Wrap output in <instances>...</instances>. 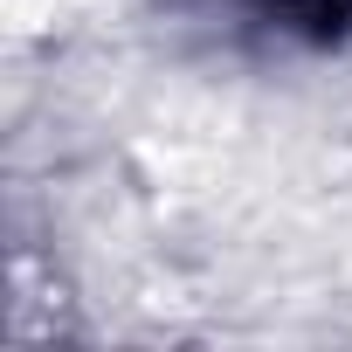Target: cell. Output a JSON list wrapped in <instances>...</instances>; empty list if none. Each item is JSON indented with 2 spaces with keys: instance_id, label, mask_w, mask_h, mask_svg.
I'll list each match as a JSON object with an SVG mask.
<instances>
[{
  "instance_id": "obj_1",
  "label": "cell",
  "mask_w": 352,
  "mask_h": 352,
  "mask_svg": "<svg viewBox=\"0 0 352 352\" xmlns=\"http://www.w3.org/2000/svg\"><path fill=\"white\" fill-rule=\"evenodd\" d=\"M256 8L283 28H304V35H345L352 28V0H256Z\"/></svg>"
}]
</instances>
